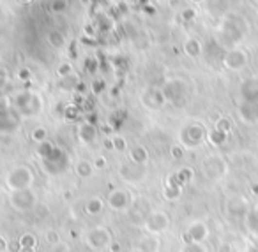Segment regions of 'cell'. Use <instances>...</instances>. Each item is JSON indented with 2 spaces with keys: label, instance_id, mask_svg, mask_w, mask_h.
I'll use <instances>...</instances> for the list:
<instances>
[{
  "label": "cell",
  "instance_id": "6da1fadb",
  "mask_svg": "<svg viewBox=\"0 0 258 252\" xmlns=\"http://www.w3.org/2000/svg\"><path fill=\"white\" fill-rule=\"evenodd\" d=\"M32 182V171L25 166H20L9 173V178H7V185L11 189L15 190H25L29 187V184Z\"/></svg>",
  "mask_w": 258,
  "mask_h": 252
},
{
  "label": "cell",
  "instance_id": "7a4b0ae2",
  "mask_svg": "<svg viewBox=\"0 0 258 252\" xmlns=\"http://www.w3.org/2000/svg\"><path fill=\"white\" fill-rule=\"evenodd\" d=\"M11 203H13V206L18 210H29L35 205V196L30 192L29 189L16 190V192H13V196H11Z\"/></svg>",
  "mask_w": 258,
  "mask_h": 252
},
{
  "label": "cell",
  "instance_id": "3957f363",
  "mask_svg": "<svg viewBox=\"0 0 258 252\" xmlns=\"http://www.w3.org/2000/svg\"><path fill=\"white\" fill-rule=\"evenodd\" d=\"M223 62L232 71H241L248 63V55L244 53L242 49H232L223 57Z\"/></svg>",
  "mask_w": 258,
  "mask_h": 252
},
{
  "label": "cell",
  "instance_id": "277c9868",
  "mask_svg": "<svg viewBox=\"0 0 258 252\" xmlns=\"http://www.w3.org/2000/svg\"><path fill=\"white\" fill-rule=\"evenodd\" d=\"M168 224H170V219H168V215L163 212H154L149 215V219H147V229L151 233L165 231V229L168 228Z\"/></svg>",
  "mask_w": 258,
  "mask_h": 252
},
{
  "label": "cell",
  "instance_id": "5b68a950",
  "mask_svg": "<svg viewBox=\"0 0 258 252\" xmlns=\"http://www.w3.org/2000/svg\"><path fill=\"white\" fill-rule=\"evenodd\" d=\"M88 243L96 249L106 247V245L110 247V233L103 228L92 229V231L88 233Z\"/></svg>",
  "mask_w": 258,
  "mask_h": 252
},
{
  "label": "cell",
  "instance_id": "8992f818",
  "mask_svg": "<svg viewBox=\"0 0 258 252\" xmlns=\"http://www.w3.org/2000/svg\"><path fill=\"white\" fill-rule=\"evenodd\" d=\"M241 92L244 102H258V79H248L242 85Z\"/></svg>",
  "mask_w": 258,
  "mask_h": 252
},
{
  "label": "cell",
  "instance_id": "52a82bcc",
  "mask_svg": "<svg viewBox=\"0 0 258 252\" xmlns=\"http://www.w3.org/2000/svg\"><path fill=\"white\" fill-rule=\"evenodd\" d=\"M241 116L249 124L258 122V102H242L241 104Z\"/></svg>",
  "mask_w": 258,
  "mask_h": 252
},
{
  "label": "cell",
  "instance_id": "ba28073f",
  "mask_svg": "<svg viewBox=\"0 0 258 252\" xmlns=\"http://www.w3.org/2000/svg\"><path fill=\"white\" fill-rule=\"evenodd\" d=\"M188 236H189V240L193 243H200V242H204L205 236H207V226L202 222H196L193 224L189 228V231H188Z\"/></svg>",
  "mask_w": 258,
  "mask_h": 252
},
{
  "label": "cell",
  "instance_id": "9c48e42d",
  "mask_svg": "<svg viewBox=\"0 0 258 252\" xmlns=\"http://www.w3.org/2000/svg\"><path fill=\"white\" fill-rule=\"evenodd\" d=\"M96 136H98L96 126L88 124V122H83L82 127H80V140H82L83 143H92V141L96 140Z\"/></svg>",
  "mask_w": 258,
  "mask_h": 252
},
{
  "label": "cell",
  "instance_id": "30bf717a",
  "mask_svg": "<svg viewBox=\"0 0 258 252\" xmlns=\"http://www.w3.org/2000/svg\"><path fill=\"white\" fill-rule=\"evenodd\" d=\"M141 166L140 164H126L120 168V174L124 176V178L127 180H141V176H143V171H140Z\"/></svg>",
  "mask_w": 258,
  "mask_h": 252
},
{
  "label": "cell",
  "instance_id": "8fae6325",
  "mask_svg": "<svg viewBox=\"0 0 258 252\" xmlns=\"http://www.w3.org/2000/svg\"><path fill=\"white\" fill-rule=\"evenodd\" d=\"M204 136H205L204 127H200V126H191V127H188V131H186V140H188L189 145L200 143V141L204 140Z\"/></svg>",
  "mask_w": 258,
  "mask_h": 252
},
{
  "label": "cell",
  "instance_id": "7c38bea8",
  "mask_svg": "<svg viewBox=\"0 0 258 252\" xmlns=\"http://www.w3.org/2000/svg\"><path fill=\"white\" fill-rule=\"evenodd\" d=\"M110 205H112L115 210H122L127 206V194L122 192V190H115V192L110 194Z\"/></svg>",
  "mask_w": 258,
  "mask_h": 252
},
{
  "label": "cell",
  "instance_id": "4fadbf2b",
  "mask_svg": "<svg viewBox=\"0 0 258 252\" xmlns=\"http://www.w3.org/2000/svg\"><path fill=\"white\" fill-rule=\"evenodd\" d=\"M184 51L189 57H198L202 53V44H200L198 39H188L184 44Z\"/></svg>",
  "mask_w": 258,
  "mask_h": 252
},
{
  "label": "cell",
  "instance_id": "5bb4252c",
  "mask_svg": "<svg viewBox=\"0 0 258 252\" xmlns=\"http://www.w3.org/2000/svg\"><path fill=\"white\" fill-rule=\"evenodd\" d=\"M147 159H149V155H147V150L143 146H137L135 150H131V160L135 164L143 166L147 162Z\"/></svg>",
  "mask_w": 258,
  "mask_h": 252
},
{
  "label": "cell",
  "instance_id": "9a60e30c",
  "mask_svg": "<svg viewBox=\"0 0 258 252\" xmlns=\"http://www.w3.org/2000/svg\"><path fill=\"white\" fill-rule=\"evenodd\" d=\"M157 247H159V242L154 236H149L145 240H141L140 245H138L140 252H156Z\"/></svg>",
  "mask_w": 258,
  "mask_h": 252
},
{
  "label": "cell",
  "instance_id": "2e32d148",
  "mask_svg": "<svg viewBox=\"0 0 258 252\" xmlns=\"http://www.w3.org/2000/svg\"><path fill=\"white\" fill-rule=\"evenodd\" d=\"M78 83H80V78L74 76V74H71V76L60 79V87L66 88V90H71V92H74V90H76V87H78Z\"/></svg>",
  "mask_w": 258,
  "mask_h": 252
},
{
  "label": "cell",
  "instance_id": "e0dca14e",
  "mask_svg": "<svg viewBox=\"0 0 258 252\" xmlns=\"http://www.w3.org/2000/svg\"><path fill=\"white\" fill-rule=\"evenodd\" d=\"M85 210H87L90 215H96V213H99L103 210V201L98 198L90 199V201L87 203V206H85Z\"/></svg>",
  "mask_w": 258,
  "mask_h": 252
},
{
  "label": "cell",
  "instance_id": "ac0fdd59",
  "mask_svg": "<svg viewBox=\"0 0 258 252\" xmlns=\"http://www.w3.org/2000/svg\"><path fill=\"white\" fill-rule=\"evenodd\" d=\"M76 171H78L80 176L87 178V176H90V174H92V164H90V162H87V160H82V162L78 164V168H76Z\"/></svg>",
  "mask_w": 258,
  "mask_h": 252
},
{
  "label": "cell",
  "instance_id": "d6986e66",
  "mask_svg": "<svg viewBox=\"0 0 258 252\" xmlns=\"http://www.w3.org/2000/svg\"><path fill=\"white\" fill-rule=\"evenodd\" d=\"M226 132H221V131H218V129H214V131L210 132V136H209V140L214 143V145H223L224 141H226Z\"/></svg>",
  "mask_w": 258,
  "mask_h": 252
},
{
  "label": "cell",
  "instance_id": "ffe728a7",
  "mask_svg": "<svg viewBox=\"0 0 258 252\" xmlns=\"http://www.w3.org/2000/svg\"><path fill=\"white\" fill-rule=\"evenodd\" d=\"M20 247L21 249H35V238L32 236L30 233L23 235V236L20 238Z\"/></svg>",
  "mask_w": 258,
  "mask_h": 252
},
{
  "label": "cell",
  "instance_id": "44dd1931",
  "mask_svg": "<svg viewBox=\"0 0 258 252\" xmlns=\"http://www.w3.org/2000/svg\"><path fill=\"white\" fill-rule=\"evenodd\" d=\"M48 39H50V43L53 44V46H57V48H60V46L64 44V37L59 34V32H53V30L48 34Z\"/></svg>",
  "mask_w": 258,
  "mask_h": 252
},
{
  "label": "cell",
  "instance_id": "7402d4cb",
  "mask_svg": "<svg viewBox=\"0 0 258 252\" xmlns=\"http://www.w3.org/2000/svg\"><path fill=\"white\" fill-rule=\"evenodd\" d=\"M71 71H73V67H71V63H60V67L57 69V74L60 76V79H64V78L71 76Z\"/></svg>",
  "mask_w": 258,
  "mask_h": 252
},
{
  "label": "cell",
  "instance_id": "603a6c76",
  "mask_svg": "<svg viewBox=\"0 0 258 252\" xmlns=\"http://www.w3.org/2000/svg\"><path fill=\"white\" fill-rule=\"evenodd\" d=\"M55 146L52 145V143H48V141H44V143H41V146H39V155L43 157V159H46L50 154H52V150H53Z\"/></svg>",
  "mask_w": 258,
  "mask_h": 252
},
{
  "label": "cell",
  "instance_id": "cb8c5ba5",
  "mask_svg": "<svg viewBox=\"0 0 258 252\" xmlns=\"http://www.w3.org/2000/svg\"><path fill=\"white\" fill-rule=\"evenodd\" d=\"M32 140L37 141V143H44V141H46V129L37 127L34 131V134H32Z\"/></svg>",
  "mask_w": 258,
  "mask_h": 252
},
{
  "label": "cell",
  "instance_id": "d4e9b609",
  "mask_svg": "<svg viewBox=\"0 0 258 252\" xmlns=\"http://www.w3.org/2000/svg\"><path fill=\"white\" fill-rule=\"evenodd\" d=\"M177 176H179L180 184L184 185L186 182H189V180H191V176H193V171H191V170H182V171H179V173H177Z\"/></svg>",
  "mask_w": 258,
  "mask_h": 252
},
{
  "label": "cell",
  "instance_id": "484cf974",
  "mask_svg": "<svg viewBox=\"0 0 258 252\" xmlns=\"http://www.w3.org/2000/svg\"><path fill=\"white\" fill-rule=\"evenodd\" d=\"M216 129H218V131H221V132H226V134H228L230 129H232V124H230V122L226 120V118H221V120L218 122V127H216Z\"/></svg>",
  "mask_w": 258,
  "mask_h": 252
},
{
  "label": "cell",
  "instance_id": "4316f807",
  "mask_svg": "<svg viewBox=\"0 0 258 252\" xmlns=\"http://www.w3.org/2000/svg\"><path fill=\"white\" fill-rule=\"evenodd\" d=\"M78 115H80V110H78V106H69V108H66V116L68 118H71V120H74V118H78Z\"/></svg>",
  "mask_w": 258,
  "mask_h": 252
},
{
  "label": "cell",
  "instance_id": "83f0119b",
  "mask_svg": "<svg viewBox=\"0 0 258 252\" xmlns=\"http://www.w3.org/2000/svg\"><path fill=\"white\" fill-rule=\"evenodd\" d=\"M113 148L115 150H126V141L122 140L120 136H117V138H113Z\"/></svg>",
  "mask_w": 258,
  "mask_h": 252
},
{
  "label": "cell",
  "instance_id": "f1b7e54d",
  "mask_svg": "<svg viewBox=\"0 0 258 252\" xmlns=\"http://www.w3.org/2000/svg\"><path fill=\"white\" fill-rule=\"evenodd\" d=\"M94 166H96V168H99V170H103V168L106 166V159H104V157H98V159L94 160Z\"/></svg>",
  "mask_w": 258,
  "mask_h": 252
},
{
  "label": "cell",
  "instance_id": "f546056e",
  "mask_svg": "<svg viewBox=\"0 0 258 252\" xmlns=\"http://www.w3.org/2000/svg\"><path fill=\"white\" fill-rule=\"evenodd\" d=\"M92 88H94V92L99 94V92L103 90V88H104V83H103V81H94V83H92Z\"/></svg>",
  "mask_w": 258,
  "mask_h": 252
},
{
  "label": "cell",
  "instance_id": "4dcf8cb0",
  "mask_svg": "<svg viewBox=\"0 0 258 252\" xmlns=\"http://www.w3.org/2000/svg\"><path fill=\"white\" fill-rule=\"evenodd\" d=\"M48 242L50 243H57V242H59V236H57V233H53V231L48 233Z\"/></svg>",
  "mask_w": 258,
  "mask_h": 252
},
{
  "label": "cell",
  "instance_id": "1f68e13d",
  "mask_svg": "<svg viewBox=\"0 0 258 252\" xmlns=\"http://www.w3.org/2000/svg\"><path fill=\"white\" fill-rule=\"evenodd\" d=\"M172 155H173L175 159H180V157H182V150H180L179 146H173V148H172Z\"/></svg>",
  "mask_w": 258,
  "mask_h": 252
},
{
  "label": "cell",
  "instance_id": "d6a6232c",
  "mask_svg": "<svg viewBox=\"0 0 258 252\" xmlns=\"http://www.w3.org/2000/svg\"><path fill=\"white\" fill-rule=\"evenodd\" d=\"M29 78H30L29 69H21V71H20V79H29Z\"/></svg>",
  "mask_w": 258,
  "mask_h": 252
},
{
  "label": "cell",
  "instance_id": "836d02e7",
  "mask_svg": "<svg viewBox=\"0 0 258 252\" xmlns=\"http://www.w3.org/2000/svg\"><path fill=\"white\" fill-rule=\"evenodd\" d=\"M66 2H53V4H52V7H53V11H62L60 9V7H66Z\"/></svg>",
  "mask_w": 258,
  "mask_h": 252
},
{
  "label": "cell",
  "instance_id": "e575fe53",
  "mask_svg": "<svg viewBox=\"0 0 258 252\" xmlns=\"http://www.w3.org/2000/svg\"><path fill=\"white\" fill-rule=\"evenodd\" d=\"M110 251H112V252H120V245H119L117 242L110 243Z\"/></svg>",
  "mask_w": 258,
  "mask_h": 252
},
{
  "label": "cell",
  "instance_id": "d590c367",
  "mask_svg": "<svg viewBox=\"0 0 258 252\" xmlns=\"http://www.w3.org/2000/svg\"><path fill=\"white\" fill-rule=\"evenodd\" d=\"M182 16H184L186 19H191L193 16H195V11H184V13H182Z\"/></svg>",
  "mask_w": 258,
  "mask_h": 252
},
{
  "label": "cell",
  "instance_id": "8d00e7d4",
  "mask_svg": "<svg viewBox=\"0 0 258 252\" xmlns=\"http://www.w3.org/2000/svg\"><path fill=\"white\" fill-rule=\"evenodd\" d=\"M5 249H7V242H5L4 238L0 236V252H4Z\"/></svg>",
  "mask_w": 258,
  "mask_h": 252
},
{
  "label": "cell",
  "instance_id": "74e56055",
  "mask_svg": "<svg viewBox=\"0 0 258 252\" xmlns=\"http://www.w3.org/2000/svg\"><path fill=\"white\" fill-rule=\"evenodd\" d=\"M104 146H106V148H113V140H106V141H104Z\"/></svg>",
  "mask_w": 258,
  "mask_h": 252
},
{
  "label": "cell",
  "instance_id": "f35d334b",
  "mask_svg": "<svg viewBox=\"0 0 258 252\" xmlns=\"http://www.w3.org/2000/svg\"><path fill=\"white\" fill-rule=\"evenodd\" d=\"M20 252H35V249H20Z\"/></svg>",
  "mask_w": 258,
  "mask_h": 252
},
{
  "label": "cell",
  "instance_id": "ab89813d",
  "mask_svg": "<svg viewBox=\"0 0 258 252\" xmlns=\"http://www.w3.org/2000/svg\"><path fill=\"white\" fill-rule=\"evenodd\" d=\"M248 252H258V247H251V249H248Z\"/></svg>",
  "mask_w": 258,
  "mask_h": 252
},
{
  "label": "cell",
  "instance_id": "60d3db41",
  "mask_svg": "<svg viewBox=\"0 0 258 252\" xmlns=\"http://www.w3.org/2000/svg\"><path fill=\"white\" fill-rule=\"evenodd\" d=\"M253 192H255V194H257V196H258V185H253Z\"/></svg>",
  "mask_w": 258,
  "mask_h": 252
},
{
  "label": "cell",
  "instance_id": "b9f144b4",
  "mask_svg": "<svg viewBox=\"0 0 258 252\" xmlns=\"http://www.w3.org/2000/svg\"><path fill=\"white\" fill-rule=\"evenodd\" d=\"M255 213H257V215H258V210H257V212H255Z\"/></svg>",
  "mask_w": 258,
  "mask_h": 252
},
{
  "label": "cell",
  "instance_id": "7bdbcfd3",
  "mask_svg": "<svg viewBox=\"0 0 258 252\" xmlns=\"http://www.w3.org/2000/svg\"><path fill=\"white\" fill-rule=\"evenodd\" d=\"M135 252H140V251H135Z\"/></svg>",
  "mask_w": 258,
  "mask_h": 252
}]
</instances>
